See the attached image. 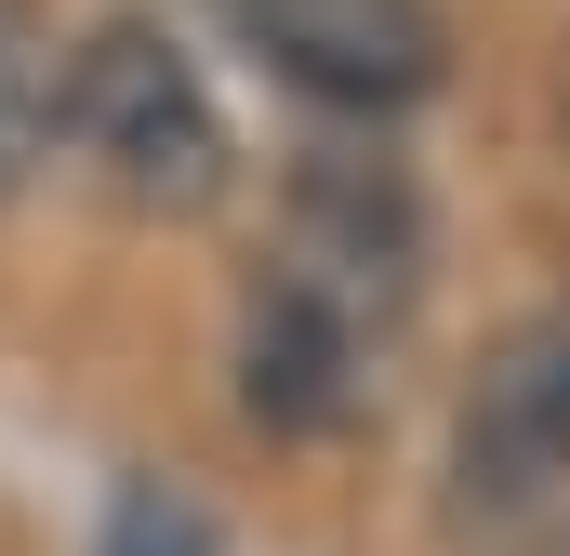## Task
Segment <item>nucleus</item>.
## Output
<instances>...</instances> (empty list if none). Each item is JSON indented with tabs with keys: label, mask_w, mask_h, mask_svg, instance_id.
I'll return each instance as SVG.
<instances>
[{
	"label": "nucleus",
	"mask_w": 570,
	"mask_h": 556,
	"mask_svg": "<svg viewBox=\"0 0 570 556\" xmlns=\"http://www.w3.org/2000/svg\"><path fill=\"white\" fill-rule=\"evenodd\" d=\"M53 133L80 146L94 186L134 199V212H213V199H226V120H213L199 67H186L146 13H107V27L67 53Z\"/></svg>",
	"instance_id": "1"
},
{
	"label": "nucleus",
	"mask_w": 570,
	"mask_h": 556,
	"mask_svg": "<svg viewBox=\"0 0 570 556\" xmlns=\"http://www.w3.org/2000/svg\"><path fill=\"white\" fill-rule=\"evenodd\" d=\"M239 398H253V424H279V437H332V424H358V398H372V331L332 318L318 291L266 278L253 318H239Z\"/></svg>",
	"instance_id": "5"
},
{
	"label": "nucleus",
	"mask_w": 570,
	"mask_h": 556,
	"mask_svg": "<svg viewBox=\"0 0 570 556\" xmlns=\"http://www.w3.org/2000/svg\"><path fill=\"white\" fill-rule=\"evenodd\" d=\"M134 556H159V544H134Z\"/></svg>",
	"instance_id": "7"
},
{
	"label": "nucleus",
	"mask_w": 570,
	"mask_h": 556,
	"mask_svg": "<svg viewBox=\"0 0 570 556\" xmlns=\"http://www.w3.org/2000/svg\"><path fill=\"white\" fill-rule=\"evenodd\" d=\"M40 133H53V67L27 53V13L0 0V186L40 159Z\"/></svg>",
	"instance_id": "6"
},
{
	"label": "nucleus",
	"mask_w": 570,
	"mask_h": 556,
	"mask_svg": "<svg viewBox=\"0 0 570 556\" xmlns=\"http://www.w3.org/2000/svg\"><path fill=\"white\" fill-rule=\"evenodd\" d=\"M558 556H570V544H558Z\"/></svg>",
	"instance_id": "8"
},
{
	"label": "nucleus",
	"mask_w": 570,
	"mask_h": 556,
	"mask_svg": "<svg viewBox=\"0 0 570 556\" xmlns=\"http://www.w3.org/2000/svg\"><path fill=\"white\" fill-rule=\"evenodd\" d=\"M226 27L279 67L292 93L345 107V120H399L425 107L451 40H438V0H226Z\"/></svg>",
	"instance_id": "3"
},
{
	"label": "nucleus",
	"mask_w": 570,
	"mask_h": 556,
	"mask_svg": "<svg viewBox=\"0 0 570 556\" xmlns=\"http://www.w3.org/2000/svg\"><path fill=\"white\" fill-rule=\"evenodd\" d=\"M570 490V305L518 318L478 385H464V424H451V504L464 517H518Z\"/></svg>",
	"instance_id": "4"
},
{
	"label": "nucleus",
	"mask_w": 570,
	"mask_h": 556,
	"mask_svg": "<svg viewBox=\"0 0 570 556\" xmlns=\"http://www.w3.org/2000/svg\"><path fill=\"white\" fill-rule=\"evenodd\" d=\"M292 291H318L332 318H358L372 345L425 305V199L399 159L372 146H305L292 159V212H279V266Z\"/></svg>",
	"instance_id": "2"
}]
</instances>
